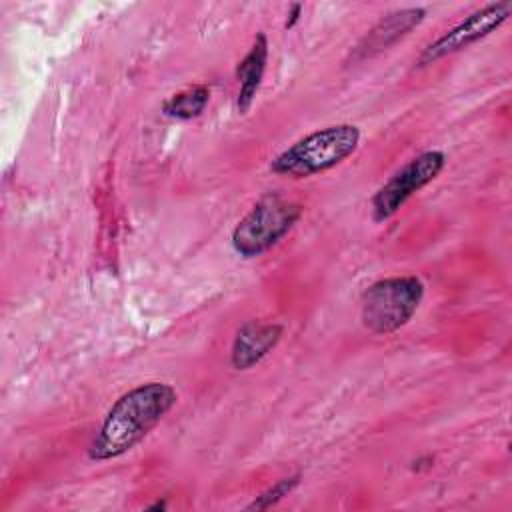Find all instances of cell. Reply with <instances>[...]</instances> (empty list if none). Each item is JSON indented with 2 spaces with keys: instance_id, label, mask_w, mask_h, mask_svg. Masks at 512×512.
<instances>
[{
  "instance_id": "4fadbf2b",
  "label": "cell",
  "mask_w": 512,
  "mask_h": 512,
  "mask_svg": "<svg viewBox=\"0 0 512 512\" xmlns=\"http://www.w3.org/2000/svg\"><path fill=\"white\" fill-rule=\"evenodd\" d=\"M148 510H166V502H164V500H158V502L150 504Z\"/></svg>"
},
{
  "instance_id": "ba28073f",
  "label": "cell",
  "mask_w": 512,
  "mask_h": 512,
  "mask_svg": "<svg viewBox=\"0 0 512 512\" xmlns=\"http://www.w3.org/2000/svg\"><path fill=\"white\" fill-rule=\"evenodd\" d=\"M424 18H426V8L422 6L400 8L382 16L354 48V60L376 56L378 52L386 50L388 46L396 44L400 38L410 34L416 26L424 22Z\"/></svg>"
},
{
  "instance_id": "30bf717a",
  "label": "cell",
  "mask_w": 512,
  "mask_h": 512,
  "mask_svg": "<svg viewBox=\"0 0 512 512\" xmlns=\"http://www.w3.org/2000/svg\"><path fill=\"white\" fill-rule=\"evenodd\" d=\"M210 100V88L206 84H196L184 88L162 102V112L168 118L176 120H192L198 118Z\"/></svg>"
},
{
  "instance_id": "277c9868",
  "label": "cell",
  "mask_w": 512,
  "mask_h": 512,
  "mask_svg": "<svg viewBox=\"0 0 512 512\" xmlns=\"http://www.w3.org/2000/svg\"><path fill=\"white\" fill-rule=\"evenodd\" d=\"M302 218V206L286 200L278 192L260 196L248 214L234 226L230 244L232 250L244 258H258L272 250Z\"/></svg>"
},
{
  "instance_id": "3957f363",
  "label": "cell",
  "mask_w": 512,
  "mask_h": 512,
  "mask_svg": "<svg viewBox=\"0 0 512 512\" xmlns=\"http://www.w3.org/2000/svg\"><path fill=\"white\" fill-rule=\"evenodd\" d=\"M426 286L414 274L388 276L372 282L360 302L362 326L378 336L404 328L418 312Z\"/></svg>"
},
{
  "instance_id": "7c38bea8",
  "label": "cell",
  "mask_w": 512,
  "mask_h": 512,
  "mask_svg": "<svg viewBox=\"0 0 512 512\" xmlns=\"http://www.w3.org/2000/svg\"><path fill=\"white\" fill-rule=\"evenodd\" d=\"M302 10H304V6L298 4V2L288 8L286 20H284V28H286V30H292V28L298 24V20H300V16H302Z\"/></svg>"
},
{
  "instance_id": "6da1fadb",
  "label": "cell",
  "mask_w": 512,
  "mask_h": 512,
  "mask_svg": "<svg viewBox=\"0 0 512 512\" xmlns=\"http://www.w3.org/2000/svg\"><path fill=\"white\" fill-rule=\"evenodd\" d=\"M178 392L166 382H144L114 400L88 444L92 462H106L130 452L174 408Z\"/></svg>"
},
{
  "instance_id": "8992f818",
  "label": "cell",
  "mask_w": 512,
  "mask_h": 512,
  "mask_svg": "<svg viewBox=\"0 0 512 512\" xmlns=\"http://www.w3.org/2000/svg\"><path fill=\"white\" fill-rule=\"evenodd\" d=\"M510 12H512V2H508V0L484 4L482 8L474 10L464 20H460L458 24L448 28L442 36L432 40L426 48H422V52L418 54L414 64L418 68H424V66H430L450 54H456V52L476 44L478 40L496 32L510 18Z\"/></svg>"
},
{
  "instance_id": "9c48e42d",
  "label": "cell",
  "mask_w": 512,
  "mask_h": 512,
  "mask_svg": "<svg viewBox=\"0 0 512 512\" xmlns=\"http://www.w3.org/2000/svg\"><path fill=\"white\" fill-rule=\"evenodd\" d=\"M268 64V38L264 32H258L246 56L236 64V78H238V96L236 108L240 114H246L256 98V92L262 84L264 72Z\"/></svg>"
},
{
  "instance_id": "5b68a950",
  "label": "cell",
  "mask_w": 512,
  "mask_h": 512,
  "mask_svg": "<svg viewBox=\"0 0 512 512\" xmlns=\"http://www.w3.org/2000/svg\"><path fill=\"white\" fill-rule=\"evenodd\" d=\"M446 166V154L442 150H424L400 166L372 196L370 210L374 222H386L392 218L416 192L428 186Z\"/></svg>"
},
{
  "instance_id": "7a4b0ae2",
  "label": "cell",
  "mask_w": 512,
  "mask_h": 512,
  "mask_svg": "<svg viewBox=\"0 0 512 512\" xmlns=\"http://www.w3.org/2000/svg\"><path fill=\"white\" fill-rule=\"evenodd\" d=\"M362 132L354 124L318 128L270 160V172L282 178H308L336 168L360 146Z\"/></svg>"
},
{
  "instance_id": "52a82bcc",
  "label": "cell",
  "mask_w": 512,
  "mask_h": 512,
  "mask_svg": "<svg viewBox=\"0 0 512 512\" xmlns=\"http://www.w3.org/2000/svg\"><path fill=\"white\" fill-rule=\"evenodd\" d=\"M284 334V326L278 322H260L248 320L244 322L232 340L230 364L234 370H250L258 362H262L280 342Z\"/></svg>"
},
{
  "instance_id": "8fae6325",
  "label": "cell",
  "mask_w": 512,
  "mask_h": 512,
  "mask_svg": "<svg viewBox=\"0 0 512 512\" xmlns=\"http://www.w3.org/2000/svg\"><path fill=\"white\" fill-rule=\"evenodd\" d=\"M302 480V474H290L286 478H280L278 482H274L272 486H268L264 492H260L258 496H254V500L246 506V510H268L272 506H276L280 500H284L286 496H290L298 484Z\"/></svg>"
}]
</instances>
